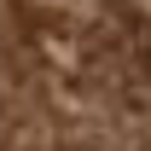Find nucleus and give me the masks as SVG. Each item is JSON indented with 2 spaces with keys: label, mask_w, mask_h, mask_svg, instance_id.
Returning a JSON list of instances; mask_svg holds the SVG:
<instances>
[{
  "label": "nucleus",
  "mask_w": 151,
  "mask_h": 151,
  "mask_svg": "<svg viewBox=\"0 0 151 151\" xmlns=\"http://www.w3.org/2000/svg\"><path fill=\"white\" fill-rule=\"evenodd\" d=\"M0 151H151V0H0Z\"/></svg>",
  "instance_id": "f257e3e1"
}]
</instances>
